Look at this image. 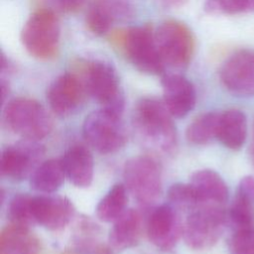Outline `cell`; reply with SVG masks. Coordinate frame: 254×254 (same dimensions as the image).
<instances>
[{
    "label": "cell",
    "instance_id": "obj_4",
    "mask_svg": "<svg viewBox=\"0 0 254 254\" xmlns=\"http://www.w3.org/2000/svg\"><path fill=\"white\" fill-rule=\"evenodd\" d=\"M224 224L223 205H198L190 211L183 225L184 240L193 250L208 249L220 238Z\"/></svg>",
    "mask_w": 254,
    "mask_h": 254
},
{
    "label": "cell",
    "instance_id": "obj_2",
    "mask_svg": "<svg viewBox=\"0 0 254 254\" xmlns=\"http://www.w3.org/2000/svg\"><path fill=\"white\" fill-rule=\"evenodd\" d=\"M21 40L33 57L49 61L57 57L60 46V23L55 13L48 9L35 11L25 23Z\"/></svg>",
    "mask_w": 254,
    "mask_h": 254
},
{
    "label": "cell",
    "instance_id": "obj_3",
    "mask_svg": "<svg viewBox=\"0 0 254 254\" xmlns=\"http://www.w3.org/2000/svg\"><path fill=\"white\" fill-rule=\"evenodd\" d=\"M4 117L10 129L27 140H41L53 128L48 111L31 98L17 97L10 100L5 107Z\"/></svg>",
    "mask_w": 254,
    "mask_h": 254
},
{
    "label": "cell",
    "instance_id": "obj_21",
    "mask_svg": "<svg viewBox=\"0 0 254 254\" xmlns=\"http://www.w3.org/2000/svg\"><path fill=\"white\" fill-rule=\"evenodd\" d=\"M140 233V214L134 209H127L114 221L108 241L112 249L120 251L134 246L139 240Z\"/></svg>",
    "mask_w": 254,
    "mask_h": 254
},
{
    "label": "cell",
    "instance_id": "obj_7",
    "mask_svg": "<svg viewBox=\"0 0 254 254\" xmlns=\"http://www.w3.org/2000/svg\"><path fill=\"white\" fill-rule=\"evenodd\" d=\"M82 133L89 145L101 154L117 152L127 140L121 115L102 107L84 119Z\"/></svg>",
    "mask_w": 254,
    "mask_h": 254
},
{
    "label": "cell",
    "instance_id": "obj_18",
    "mask_svg": "<svg viewBox=\"0 0 254 254\" xmlns=\"http://www.w3.org/2000/svg\"><path fill=\"white\" fill-rule=\"evenodd\" d=\"M40 240L29 227L10 223L0 234V254H39Z\"/></svg>",
    "mask_w": 254,
    "mask_h": 254
},
{
    "label": "cell",
    "instance_id": "obj_23",
    "mask_svg": "<svg viewBox=\"0 0 254 254\" xmlns=\"http://www.w3.org/2000/svg\"><path fill=\"white\" fill-rule=\"evenodd\" d=\"M127 189L123 184L113 186L96 207L97 217L104 222H114L126 209Z\"/></svg>",
    "mask_w": 254,
    "mask_h": 254
},
{
    "label": "cell",
    "instance_id": "obj_1",
    "mask_svg": "<svg viewBox=\"0 0 254 254\" xmlns=\"http://www.w3.org/2000/svg\"><path fill=\"white\" fill-rule=\"evenodd\" d=\"M172 117L165 103L152 97L141 99L133 115L135 127L143 138L166 152L177 145V131Z\"/></svg>",
    "mask_w": 254,
    "mask_h": 254
},
{
    "label": "cell",
    "instance_id": "obj_19",
    "mask_svg": "<svg viewBox=\"0 0 254 254\" xmlns=\"http://www.w3.org/2000/svg\"><path fill=\"white\" fill-rule=\"evenodd\" d=\"M246 135L247 121L241 110L231 108L219 114L216 138L225 147L232 150L240 149L245 142Z\"/></svg>",
    "mask_w": 254,
    "mask_h": 254
},
{
    "label": "cell",
    "instance_id": "obj_33",
    "mask_svg": "<svg viewBox=\"0 0 254 254\" xmlns=\"http://www.w3.org/2000/svg\"><path fill=\"white\" fill-rule=\"evenodd\" d=\"M166 4H170V5H177L182 3L184 0H163Z\"/></svg>",
    "mask_w": 254,
    "mask_h": 254
},
{
    "label": "cell",
    "instance_id": "obj_17",
    "mask_svg": "<svg viewBox=\"0 0 254 254\" xmlns=\"http://www.w3.org/2000/svg\"><path fill=\"white\" fill-rule=\"evenodd\" d=\"M65 177L78 188H87L93 179V158L90 151L81 145L69 147L61 159Z\"/></svg>",
    "mask_w": 254,
    "mask_h": 254
},
{
    "label": "cell",
    "instance_id": "obj_14",
    "mask_svg": "<svg viewBox=\"0 0 254 254\" xmlns=\"http://www.w3.org/2000/svg\"><path fill=\"white\" fill-rule=\"evenodd\" d=\"M71 201L60 195L33 196V214L35 222L49 230H61L73 216Z\"/></svg>",
    "mask_w": 254,
    "mask_h": 254
},
{
    "label": "cell",
    "instance_id": "obj_6",
    "mask_svg": "<svg viewBox=\"0 0 254 254\" xmlns=\"http://www.w3.org/2000/svg\"><path fill=\"white\" fill-rule=\"evenodd\" d=\"M127 59L139 70L159 74L164 71V62L159 53L155 34L149 26L132 27L116 39Z\"/></svg>",
    "mask_w": 254,
    "mask_h": 254
},
{
    "label": "cell",
    "instance_id": "obj_24",
    "mask_svg": "<svg viewBox=\"0 0 254 254\" xmlns=\"http://www.w3.org/2000/svg\"><path fill=\"white\" fill-rule=\"evenodd\" d=\"M219 114L207 112L196 117L187 129V139L195 145H203L217 137Z\"/></svg>",
    "mask_w": 254,
    "mask_h": 254
},
{
    "label": "cell",
    "instance_id": "obj_11",
    "mask_svg": "<svg viewBox=\"0 0 254 254\" xmlns=\"http://www.w3.org/2000/svg\"><path fill=\"white\" fill-rule=\"evenodd\" d=\"M45 149L37 141L27 140L7 147L1 155L0 170L2 176L14 180L26 179L38 167Z\"/></svg>",
    "mask_w": 254,
    "mask_h": 254
},
{
    "label": "cell",
    "instance_id": "obj_20",
    "mask_svg": "<svg viewBox=\"0 0 254 254\" xmlns=\"http://www.w3.org/2000/svg\"><path fill=\"white\" fill-rule=\"evenodd\" d=\"M253 177H244L238 186L237 192L229 210V217L235 229L254 227Z\"/></svg>",
    "mask_w": 254,
    "mask_h": 254
},
{
    "label": "cell",
    "instance_id": "obj_29",
    "mask_svg": "<svg viewBox=\"0 0 254 254\" xmlns=\"http://www.w3.org/2000/svg\"><path fill=\"white\" fill-rule=\"evenodd\" d=\"M86 24L93 34L99 36L106 34L113 25V23L92 4L86 14Z\"/></svg>",
    "mask_w": 254,
    "mask_h": 254
},
{
    "label": "cell",
    "instance_id": "obj_10",
    "mask_svg": "<svg viewBox=\"0 0 254 254\" xmlns=\"http://www.w3.org/2000/svg\"><path fill=\"white\" fill-rule=\"evenodd\" d=\"M220 80L232 94L254 95V52L242 50L229 57L220 69Z\"/></svg>",
    "mask_w": 254,
    "mask_h": 254
},
{
    "label": "cell",
    "instance_id": "obj_27",
    "mask_svg": "<svg viewBox=\"0 0 254 254\" xmlns=\"http://www.w3.org/2000/svg\"><path fill=\"white\" fill-rule=\"evenodd\" d=\"M169 199L177 208L192 210L197 205V199L190 184H175L169 190Z\"/></svg>",
    "mask_w": 254,
    "mask_h": 254
},
{
    "label": "cell",
    "instance_id": "obj_30",
    "mask_svg": "<svg viewBox=\"0 0 254 254\" xmlns=\"http://www.w3.org/2000/svg\"><path fill=\"white\" fill-rule=\"evenodd\" d=\"M217 9L227 14L248 13L254 11V0H215Z\"/></svg>",
    "mask_w": 254,
    "mask_h": 254
},
{
    "label": "cell",
    "instance_id": "obj_9",
    "mask_svg": "<svg viewBox=\"0 0 254 254\" xmlns=\"http://www.w3.org/2000/svg\"><path fill=\"white\" fill-rule=\"evenodd\" d=\"M155 40L164 64L177 68L187 66L194 51V39L187 25L177 20L163 22Z\"/></svg>",
    "mask_w": 254,
    "mask_h": 254
},
{
    "label": "cell",
    "instance_id": "obj_28",
    "mask_svg": "<svg viewBox=\"0 0 254 254\" xmlns=\"http://www.w3.org/2000/svg\"><path fill=\"white\" fill-rule=\"evenodd\" d=\"M230 254H254V227L235 229L229 242Z\"/></svg>",
    "mask_w": 254,
    "mask_h": 254
},
{
    "label": "cell",
    "instance_id": "obj_26",
    "mask_svg": "<svg viewBox=\"0 0 254 254\" xmlns=\"http://www.w3.org/2000/svg\"><path fill=\"white\" fill-rule=\"evenodd\" d=\"M92 5L99 9L113 24L126 21L134 15V5L131 0H94Z\"/></svg>",
    "mask_w": 254,
    "mask_h": 254
},
{
    "label": "cell",
    "instance_id": "obj_16",
    "mask_svg": "<svg viewBox=\"0 0 254 254\" xmlns=\"http://www.w3.org/2000/svg\"><path fill=\"white\" fill-rule=\"evenodd\" d=\"M189 184L194 191L198 205H224L227 201V186L223 179L212 170H199L193 173Z\"/></svg>",
    "mask_w": 254,
    "mask_h": 254
},
{
    "label": "cell",
    "instance_id": "obj_32",
    "mask_svg": "<svg viewBox=\"0 0 254 254\" xmlns=\"http://www.w3.org/2000/svg\"><path fill=\"white\" fill-rule=\"evenodd\" d=\"M250 159H251L252 165L254 166V121H253V127H252V140L250 145Z\"/></svg>",
    "mask_w": 254,
    "mask_h": 254
},
{
    "label": "cell",
    "instance_id": "obj_22",
    "mask_svg": "<svg viewBox=\"0 0 254 254\" xmlns=\"http://www.w3.org/2000/svg\"><path fill=\"white\" fill-rule=\"evenodd\" d=\"M62 160L50 159L38 165L31 175V187L38 191L51 193L61 188L64 181Z\"/></svg>",
    "mask_w": 254,
    "mask_h": 254
},
{
    "label": "cell",
    "instance_id": "obj_5",
    "mask_svg": "<svg viewBox=\"0 0 254 254\" xmlns=\"http://www.w3.org/2000/svg\"><path fill=\"white\" fill-rule=\"evenodd\" d=\"M123 178L127 190L144 206L154 203L162 192L161 169L155 159L149 156H136L124 166Z\"/></svg>",
    "mask_w": 254,
    "mask_h": 254
},
{
    "label": "cell",
    "instance_id": "obj_25",
    "mask_svg": "<svg viewBox=\"0 0 254 254\" xmlns=\"http://www.w3.org/2000/svg\"><path fill=\"white\" fill-rule=\"evenodd\" d=\"M8 215L11 219V223L27 226L35 224L33 214V196L29 194H17L15 195L8 208Z\"/></svg>",
    "mask_w": 254,
    "mask_h": 254
},
{
    "label": "cell",
    "instance_id": "obj_31",
    "mask_svg": "<svg viewBox=\"0 0 254 254\" xmlns=\"http://www.w3.org/2000/svg\"><path fill=\"white\" fill-rule=\"evenodd\" d=\"M84 0H53L60 9L67 12L76 11L81 7Z\"/></svg>",
    "mask_w": 254,
    "mask_h": 254
},
{
    "label": "cell",
    "instance_id": "obj_34",
    "mask_svg": "<svg viewBox=\"0 0 254 254\" xmlns=\"http://www.w3.org/2000/svg\"><path fill=\"white\" fill-rule=\"evenodd\" d=\"M252 190H253V196H254V177H253V187H252Z\"/></svg>",
    "mask_w": 254,
    "mask_h": 254
},
{
    "label": "cell",
    "instance_id": "obj_8",
    "mask_svg": "<svg viewBox=\"0 0 254 254\" xmlns=\"http://www.w3.org/2000/svg\"><path fill=\"white\" fill-rule=\"evenodd\" d=\"M82 80L86 91L101 104L102 108L122 115L124 96L119 86L118 75L110 64L103 61L87 63Z\"/></svg>",
    "mask_w": 254,
    "mask_h": 254
},
{
    "label": "cell",
    "instance_id": "obj_13",
    "mask_svg": "<svg viewBox=\"0 0 254 254\" xmlns=\"http://www.w3.org/2000/svg\"><path fill=\"white\" fill-rule=\"evenodd\" d=\"M147 234L150 241L159 249H173L183 235V224L176 207L172 204L157 206L150 214Z\"/></svg>",
    "mask_w": 254,
    "mask_h": 254
},
{
    "label": "cell",
    "instance_id": "obj_12",
    "mask_svg": "<svg viewBox=\"0 0 254 254\" xmlns=\"http://www.w3.org/2000/svg\"><path fill=\"white\" fill-rule=\"evenodd\" d=\"M86 92L83 80L74 73L66 72L52 82L47 99L53 112L64 117L72 114L82 104Z\"/></svg>",
    "mask_w": 254,
    "mask_h": 254
},
{
    "label": "cell",
    "instance_id": "obj_15",
    "mask_svg": "<svg viewBox=\"0 0 254 254\" xmlns=\"http://www.w3.org/2000/svg\"><path fill=\"white\" fill-rule=\"evenodd\" d=\"M164 103L173 117L183 118L195 105V90L192 83L177 73L165 74L162 77Z\"/></svg>",
    "mask_w": 254,
    "mask_h": 254
}]
</instances>
